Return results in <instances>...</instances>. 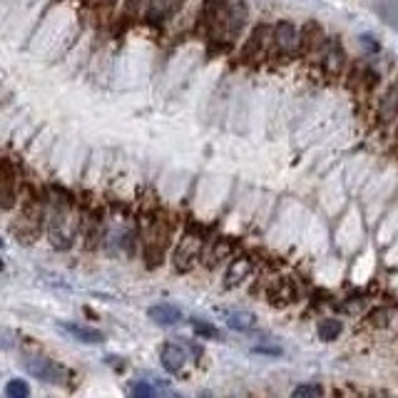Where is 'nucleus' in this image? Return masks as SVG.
Wrapping results in <instances>:
<instances>
[{
  "mask_svg": "<svg viewBox=\"0 0 398 398\" xmlns=\"http://www.w3.org/2000/svg\"><path fill=\"white\" fill-rule=\"evenodd\" d=\"M147 316L155 321L157 326H177L182 321V311L172 304H155V306L147 309Z\"/></svg>",
  "mask_w": 398,
  "mask_h": 398,
  "instance_id": "12",
  "label": "nucleus"
},
{
  "mask_svg": "<svg viewBox=\"0 0 398 398\" xmlns=\"http://www.w3.org/2000/svg\"><path fill=\"white\" fill-rule=\"evenodd\" d=\"M25 369L33 379L42 381V383H50V386H70L72 371L65 369L63 363H58L55 358L48 356H30L25 361Z\"/></svg>",
  "mask_w": 398,
  "mask_h": 398,
  "instance_id": "2",
  "label": "nucleus"
},
{
  "mask_svg": "<svg viewBox=\"0 0 398 398\" xmlns=\"http://www.w3.org/2000/svg\"><path fill=\"white\" fill-rule=\"evenodd\" d=\"M319 339L324 341H333V339H339V333L344 331V324H341L339 319H324L319 321Z\"/></svg>",
  "mask_w": 398,
  "mask_h": 398,
  "instance_id": "16",
  "label": "nucleus"
},
{
  "mask_svg": "<svg viewBox=\"0 0 398 398\" xmlns=\"http://www.w3.org/2000/svg\"><path fill=\"white\" fill-rule=\"evenodd\" d=\"M102 6H115V3H117V0H100Z\"/></svg>",
  "mask_w": 398,
  "mask_h": 398,
  "instance_id": "24",
  "label": "nucleus"
},
{
  "mask_svg": "<svg viewBox=\"0 0 398 398\" xmlns=\"http://www.w3.org/2000/svg\"><path fill=\"white\" fill-rule=\"evenodd\" d=\"M48 237L50 244L55 249L65 251L75 244V237H78V219H75V212L67 204H60L48 219Z\"/></svg>",
  "mask_w": 398,
  "mask_h": 398,
  "instance_id": "1",
  "label": "nucleus"
},
{
  "mask_svg": "<svg viewBox=\"0 0 398 398\" xmlns=\"http://www.w3.org/2000/svg\"><path fill=\"white\" fill-rule=\"evenodd\" d=\"M244 20H247V8H244L242 3H237V6H229V10H226V18H224V25H222V33H224L226 38H237L239 30L244 28Z\"/></svg>",
  "mask_w": 398,
  "mask_h": 398,
  "instance_id": "13",
  "label": "nucleus"
},
{
  "mask_svg": "<svg viewBox=\"0 0 398 398\" xmlns=\"http://www.w3.org/2000/svg\"><path fill=\"white\" fill-rule=\"evenodd\" d=\"M3 269H6V264H3V259H0V272H3Z\"/></svg>",
  "mask_w": 398,
  "mask_h": 398,
  "instance_id": "25",
  "label": "nucleus"
},
{
  "mask_svg": "<svg viewBox=\"0 0 398 398\" xmlns=\"http://www.w3.org/2000/svg\"><path fill=\"white\" fill-rule=\"evenodd\" d=\"M249 272H251L249 259H237V262H232V267L226 269V274H224V286H226V289L239 286L244 279H247V274H249Z\"/></svg>",
  "mask_w": 398,
  "mask_h": 398,
  "instance_id": "14",
  "label": "nucleus"
},
{
  "mask_svg": "<svg viewBox=\"0 0 398 398\" xmlns=\"http://www.w3.org/2000/svg\"><path fill=\"white\" fill-rule=\"evenodd\" d=\"M0 247H3V239H0Z\"/></svg>",
  "mask_w": 398,
  "mask_h": 398,
  "instance_id": "26",
  "label": "nucleus"
},
{
  "mask_svg": "<svg viewBox=\"0 0 398 398\" xmlns=\"http://www.w3.org/2000/svg\"><path fill=\"white\" fill-rule=\"evenodd\" d=\"M272 40H274V45H276V50H279V53L292 55L294 50L299 48V30L294 28L292 23L281 20V23H276V28H274Z\"/></svg>",
  "mask_w": 398,
  "mask_h": 398,
  "instance_id": "9",
  "label": "nucleus"
},
{
  "mask_svg": "<svg viewBox=\"0 0 398 398\" xmlns=\"http://www.w3.org/2000/svg\"><path fill=\"white\" fill-rule=\"evenodd\" d=\"M324 388L316 386V383H304V386L294 388V398H309V396H321Z\"/></svg>",
  "mask_w": 398,
  "mask_h": 398,
  "instance_id": "21",
  "label": "nucleus"
},
{
  "mask_svg": "<svg viewBox=\"0 0 398 398\" xmlns=\"http://www.w3.org/2000/svg\"><path fill=\"white\" fill-rule=\"evenodd\" d=\"M167 247H169V226L165 222H155L144 239V256H147L149 267H157L165 259Z\"/></svg>",
  "mask_w": 398,
  "mask_h": 398,
  "instance_id": "5",
  "label": "nucleus"
},
{
  "mask_svg": "<svg viewBox=\"0 0 398 398\" xmlns=\"http://www.w3.org/2000/svg\"><path fill=\"white\" fill-rule=\"evenodd\" d=\"M160 361H162V369H165L167 374L179 376L187 366V351L179 344H172V341H169V344H165L160 349Z\"/></svg>",
  "mask_w": 398,
  "mask_h": 398,
  "instance_id": "8",
  "label": "nucleus"
},
{
  "mask_svg": "<svg viewBox=\"0 0 398 398\" xmlns=\"http://www.w3.org/2000/svg\"><path fill=\"white\" fill-rule=\"evenodd\" d=\"M269 33H272V30L269 28H264V25H259V28L254 30V33H251V38H249V45H247V50H244V55H247V58H249V55H256V50H262L264 48V38L269 35Z\"/></svg>",
  "mask_w": 398,
  "mask_h": 398,
  "instance_id": "17",
  "label": "nucleus"
},
{
  "mask_svg": "<svg viewBox=\"0 0 398 398\" xmlns=\"http://www.w3.org/2000/svg\"><path fill=\"white\" fill-rule=\"evenodd\" d=\"M6 396L10 398H28L30 396V386L23 379H10L6 383Z\"/></svg>",
  "mask_w": 398,
  "mask_h": 398,
  "instance_id": "19",
  "label": "nucleus"
},
{
  "mask_svg": "<svg viewBox=\"0 0 398 398\" xmlns=\"http://www.w3.org/2000/svg\"><path fill=\"white\" fill-rule=\"evenodd\" d=\"M224 316H226V324H229V329H234V331H251V329L256 326L254 314H249V311L232 309V311H226Z\"/></svg>",
  "mask_w": 398,
  "mask_h": 398,
  "instance_id": "15",
  "label": "nucleus"
},
{
  "mask_svg": "<svg viewBox=\"0 0 398 398\" xmlns=\"http://www.w3.org/2000/svg\"><path fill=\"white\" fill-rule=\"evenodd\" d=\"M130 393H135V396H155V388H152V383L135 381V383L130 386Z\"/></svg>",
  "mask_w": 398,
  "mask_h": 398,
  "instance_id": "22",
  "label": "nucleus"
},
{
  "mask_svg": "<svg viewBox=\"0 0 398 398\" xmlns=\"http://www.w3.org/2000/svg\"><path fill=\"white\" fill-rule=\"evenodd\" d=\"M182 6H185V0H149L147 10H144V20L157 25L167 23L182 10Z\"/></svg>",
  "mask_w": 398,
  "mask_h": 398,
  "instance_id": "7",
  "label": "nucleus"
},
{
  "mask_svg": "<svg viewBox=\"0 0 398 398\" xmlns=\"http://www.w3.org/2000/svg\"><path fill=\"white\" fill-rule=\"evenodd\" d=\"M42 226H45V212H42V207L38 202H28L23 209H20L13 232H15V237H18L23 244H30L40 237Z\"/></svg>",
  "mask_w": 398,
  "mask_h": 398,
  "instance_id": "3",
  "label": "nucleus"
},
{
  "mask_svg": "<svg viewBox=\"0 0 398 398\" xmlns=\"http://www.w3.org/2000/svg\"><path fill=\"white\" fill-rule=\"evenodd\" d=\"M149 0H125V18H137V15H144V10H147Z\"/></svg>",
  "mask_w": 398,
  "mask_h": 398,
  "instance_id": "20",
  "label": "nucleus"
},
{
  "mask_svg": "<svg viewBox=\"0 0 398 398\" xmlns=\"http://www.w3.org/2000/svg\"><path fill=\"white\" fill-rule=\"evenodd\" d=\"M199 256H202V239L197 237V234H185L182 239H177V247L172 251L174 272L179 274L192 272L197 267V262H199Z\"/></svg>",
  "mask_w": 398,
  "mask_h": 398,
  "instance_id": "4",
  "label": "nucleus"
},
{
  "mask_svg": "<svg viewBox=\"0 0 398 398\" xmlns=\"http://www.w3.org/2000/svg\"><path fill=\"white\" fill-rule=\"evenodd\" d=\"M192 331H194L199 339H222L219 329L212 326V324H207V321H202V319H192Z\"/></svg>",
  "mask_w": 398,
  "mask_h": 398,
  "instance_id": "18",
  "label": "nucleus"
},
{
  "mask_svg": "<svg viewBox=\"0 0 398 398\" xmlns=\"http://www.w3.org/2000/svg\"><path fill=\"white\" fill-rule=\"evenodd\" d=\"M226 10H229V0H204L202 6V20L209 25L212 33H219L224 25Z\"/></svg>",
  "mask_w": 398,
  "mask_h": 398,
  "instance_id": "10",
  "label": "nucleus"
},
{
  "mask_svg": "<svg viewBox=\"0 0 398 398\" xmlns=\"http://www.w3.org/2000/svg\"><path fill=\"white\" fill-rule=\"evenodd\" d=\"M58 329L63 333H67L70 339L80 341V344H102V341H105V333L102 331L90 326H80V324H70V321H60Z\"/></svg>",
  "mask_w": 398,
  "mask_h": 398,
  "instance_id": "11",
  "label": "nucleus"
},
{
  "mask_svg": "<svg viewBox=\"0 0 398 398\" xmlns=\"http://www.w3.org/2000/svg\"><path fill=\"white\" fill-rule=\"evenodd\" d=\"M18 202V169L13 162L0 160V209H13Z\"/></svg>",
  "mask_w": 398,
  "mask_h": 398,
  "instance_id": "6",
  "label": "nucleus"
},
{
  "mask_svg": "<svg viewBox=\"0 0 398 398\" xmlns=\"http://www.w3.org/2000/svg\"><path fill=\"white\" fill-rule=\"evenodd\" d=\"M361 42H363V48H369V50H379V45L374 42V38L371 35H361Z\"/></svg>",
  "mask_w": 398,
  "mask_h": 398,
  "instance_id": "23",
  "label": "nucleus"
}]
</instances>
